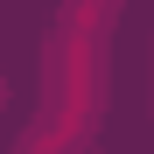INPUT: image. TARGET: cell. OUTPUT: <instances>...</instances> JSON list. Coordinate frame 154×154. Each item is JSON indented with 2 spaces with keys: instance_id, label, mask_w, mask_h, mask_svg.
<instances>
[{
  "instance_id": "6da1fadb",
  "label": "cell",
  "mask_w": 154,
  "mask_h": 154,
  "mask_svg": "<svg viewBox=\"0 0 154 154\" xmlns=\"http://www.w3.org/2000/svg\"><path fill=\"white\" fill-rule=\"evenodd\" d=\"M0 98H7V91H0Z\"/></svg>"
}]
</instances>
